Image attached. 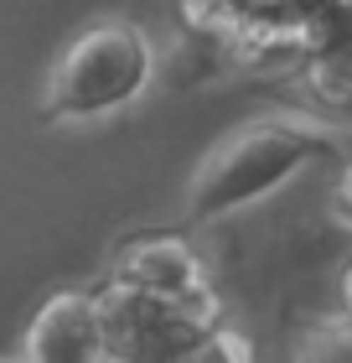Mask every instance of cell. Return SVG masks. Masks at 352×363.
<instances>
[{
	"instance_id": "obj_1",
	"label": "cell",
	"mask_w": 352,
	"mask_h": 363,
	"mask_svg": "<svg viewBox=\"0 0 352 363\" xmlns=\"http://www.w3.org/2000/svg\"><path fill=\"white\" fill-rule=\"evenodd\" d=\"M150 78V47L130 21H93L62 47L47 73V120H98L130 104Z\"/></svg>"
},
{
	"instance_id": "obj_2",
	"label": "cell",
	"mask_w": 352,
	"mask_h": 363,
	"mask_svg": "<svg viewBox=\"0 0 352 363\" xmlns=\"http://www.w3.org/2000/svg\"><path fill=\"white\" fill-rule=\"evenodd\" d=\"M322 151H327V140L300 120H259V125L239 130L233 140L217 145L203 177H197L192 218H217V213H228L239 203H254V197H264L275 182H285L295 167H306Z\"/></svg>"
},
{
	"instance_id": "obj_3",
	"label": "cell",
	"mask_w": 352,
	"mask_h": 363,
	"mask_svg": "<svg viewBox=\"0 0 352 363\" xmlns=\"http://www.w3.org/2000/svg\"><path fill=\"white\" fill-rule=\"evenodd\" d=\"M21 353L26 358H52V363H68V358H109L98 296H83V291L52 296V301L37 311V322L26 327Z\"/></svg>"
},
{
	"instance_id": "obj_4",
	"label": "cell",
	"mask_w": 352,
	"mask_h": 363,
	"mask_svg": "<svg viewBox=\"0 0 352 363\" xmlns=\"http://www.w3.org/2000/svg\"><path fill=\"white\" fill-rule=\"evenodd\" d=\"M120 275L130 286H145L156 296H176V291H192L197 286V270H192V255L181 250L176 239H140L120 255Z\"/></svg>"
}]
</instances>
